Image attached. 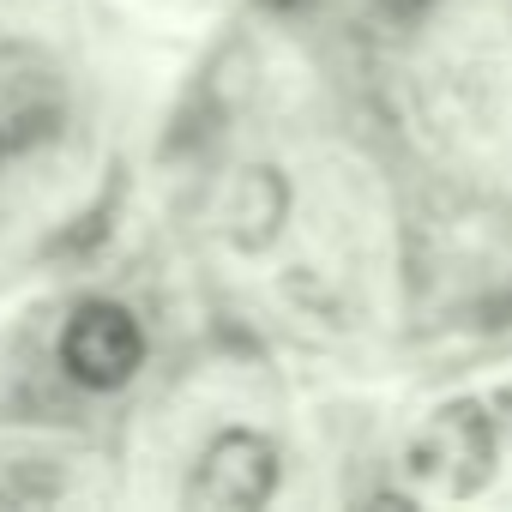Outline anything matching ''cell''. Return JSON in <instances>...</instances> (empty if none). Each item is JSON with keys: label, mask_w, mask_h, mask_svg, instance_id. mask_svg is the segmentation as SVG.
<instances>
[{"label": "cell", "mask_w": 512, "mask_h": 512, "mask_svg": "<svg viewBox=\"0 0 512 512\" xmlns=\"http://www.w3.org/2000/svg\"><path fill=\"white\" fill-rule=\"evenodd\" d=\"M61 368L91 392H121L145 368V326L127 302H79L61 326Z\"/></svg>", "instance_id": "1"}, {"label": "cell", "mask_w": 512, "mask_h": 512, "mask_svg": "<svg viewBox=\"0 0 512 512\" xmlns=\"http://www.w3.org/2000/svg\"><path fill=\"white\" fill-rule=\"evenodd\" d=\"M284 458L260 428H223L205 440L193 476H187V506L199 512H247L278 494Z\"/></svg>", "instance_id": "2"}, {"label": "cell", "mask_w": 512, "mask_h": 512, "mask_svg": "<svg viewBox=\"0 0 512 512\" xmlns=\"http://www.w3.org/2000/svg\"><path fill=\"white\" fill-rule=\"evenodd\" d=\"M410 470L446 494H476L494 476V422L476 404H446L410 446Z\"/></svg>", "instance_id": "3"}, {"label": "cell", "mask_w": 512, "mask_h": 512, "mask_svg": "<svg viewBox=\"0 0 512 512\" xmlns=\"http://www.w3.org/2000/svg\"><path fill=\"white\" fill-rule=\"evenodd\" d=\"M290 223V181L272 163H247L229 175L223 205H217V229L235 253H266Z\"/></svg>", "instance_id": "4"}, {"label": "cell", "mask_w": 512, "mask_h": 512, "mask_svg": "<svg viewBox=\"0 0 512 512\" xmlns=\"http://www.w3.org/2000/svg\"><path fill=\"white\" fill-rule=\"evenodd\" d=\"M55 500H67V482L49 476V464H25V458L0 464V506H55Z\"/></svg>", "instance_id": "5"}, {"label": "cell", "mask_w": 512, "mask_h": 512, "mask_svg": "<svg viewBox=\"0 0 512 512\" xmlns=\"http://www.w3.org/2000/svg\"><path fill=\"white\" fill-rule=\"evenodd\" d=\"M0 151H7V127H0Z\"/></svg>", "instance_id": "6"}]
</instances>
